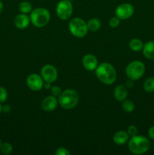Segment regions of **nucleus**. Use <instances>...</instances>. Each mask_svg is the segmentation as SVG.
<instances>
[{
	"instance_id": "obj_1",
	"label": "nucleus",
	"mask_w": 154,
	"mask_h": 155,
	"mask_svg": "<svg viewBox=\"0 0 154 155\" xmlns=\"http://www.w3.org/2000/svg\"><path fill=\"white\" fill-rule=\"evenodd\" d=\"M96 75L98 80L106 85H111L116 81V72L115 68L109 63H101L96 68Z\"/></svg>"
},
{
	"instance_id": "obj_2",
	"label": "nucleus",
	"mask_w": 154,
	"mask_h": 155,
	"mask_svg": "<svg viewBox=\"0 0 154 155\" xmlns=\"http://www.w3.org/2000/svg\"><path fill=\"white\" fill-rule=\"evenodd\" d=\"M150 147V142L143 136H134L129 141L128 148L134 154H142L146 153Z\"/></svg>"
},
{
	"instance_id": "obj_3",
	"label": "nucleus",
	"mask_w": 154,
	"mask_h": 155,
	"mask_svg": "<svg viewBox=\"0 0 154 155\" xmlns=\"http://www.w3.org/2000/svg\"><path fill=\"white\" fill-rule=\"evenodd\" d=\"M59 104L64 109H72L79 102V95L73 89H66L59 96Z\"/></svg>"
},
{
	"instance_id": "obj_4",
	"label": "nucleus",
	"mask_w": 154,
	"mask_h": 155,
	"mask_svg": "<svg viewBox=\"0 0 154 155\" xmlns=\"http://www.w3.org/2000/svg\"><path fill=\"white\" fill-rule=\"evenodd\" d=\"M30 21L36 27H43L50 21V13L44 8H38L30 14Z\"/></svg>"
},
{
	"instance_id": "obj_5",
	"label": "nucleus",
	"mask_w": 154,
	"mask_h": 155,
	"mask_svg": "<svg viewBox=\"0 0 154 155\" xmlns=\"http://www.w3.org/2000/svg\"><path fill=\"white\" fill-rule=\"evenodd\" d=\"M69 30L71 34L78 38L84 37L88 33L87 24L82 19L79 18H74L69 24Z\"/></svg>"
},
{
	"instance_id": "obj_6",
	"label": "nucleus",
	"mask_w": 154,
	"mask_h": 155,
	"mask_svg": "<svg viewBox=\"0 0 154 155\" xmlns=\"http://www.w3.org/2000/svg\"><path fill=\"white\" fill-rule=\"evenodd\" d=\"M127 77L132 80H139L145 73V66L140 61H134L127 66L125 70Z\"/></svg>"
},
{
	"instance_id": "obj_7",
	"label": "nucleus",
	"mask_w": 154,
	"mask_h": 155,
	"mask_svg": "<svg viewBox=\"0 0 154 155\" xmlns=\"http://www.w3.org/2000/svg\"><path fill=\"white\" fill-rule=\"evenodd\" d=\"M57 15L60 19L67 20L72 13V5L69 0H61L59 2L56 8Z\"/></svg>"
},
{
	"instance_id": "obj_8",
	"label": "nucleus",
	"mask_w": 154,
	"mask_h": 155,
	"mask_svg": "<svg viewBox=\"0 0 154 155\" xmlns=\"http://www.w3.org/2000/svg\"><path fill=\"white\" fill-rule=\"evenodd\" d=\"M134 12V7L129 3H123L118 6L116 9V15L121 20L131 18Z\"/></svg>"
},
{
	"instance_id": "obj_9",
	"label": "nucleus",
	"mask_w": 154,
	"mask_h": 155,
	"mask_svg": "<svg viewBox=\"0 0 154 155\" xmlns=\"http://www.w3.org/2000/svg\"><path fill=\"white\" fill-rule=\"evenodd\" d=\"M41 76L45 82L47 83H53L57 78V71L52 65H45L41 71Z\"/></svg>"
},
{
	"instance_id": "obj_10",
	"label": "nucleus",
	"mask_w": 154,
	"mask_h": 155,
	"mask_svg": "<svg viewBox=\"0 0 154 155\" xmlns=\"http://www.w3.org/2000/svg\"><path fill=\"white\" fill-rule=\"evenodd\" d=\"M27 85L31 90L39 91L44 86L43 79L38 74H30L27 79Z\"/></svg>"
},
{
	"instance_id": "obj_11",
	"label": "nucleus",
	"mask_w": 154,
	"mask_h": 155,
	"mask_svg": "<svg viewBox=\"0 0 154 155\" xmlns=\"http://www.w3.org/2000/svg\"><path fill=\"white\" fill-rule=\"evenodd\" d=\"M82 64L88 71H94L98 67V59L93 54H86L82 59Z\"/></svg>"
},
{
	"instance_id": "obj_12",
	"label": "nucleus",
	"mask_w": 154,
	"mask_h": 155,
	"mask_svg": "<svg viewBox=\"0 0 154 155\" xmlns=\"http://www.w3.org/2000/svg\"><path fill=\"white\" fill-rule=\"evenodd\" d=\"M57 106V100L53 95L46 97L42 102V107L45 111L54 110Z\"/></svg>"
},
{
	"instance_id": "obj_13",
	"label": "nucleus",
	"mask_w": 154,
	"mask_h": 155,
	"mask_svg": "<svg viewBox=\"0 0 154 155\" xmlns=\"http://www.w3.org/2000/svg\"><path fill=\"white\" fill-rule=\"evenodd\" d=\"M30 19L26 14H21L14 18V25L18 29H25L28 27Z\"/></svg>"
},
{
	"instance_id": "obj_14",
	"label": "nucleus",
	"mask_w": 154,
	"mask_h": 155,
	"mask_svg": "<svg viewBox=\"0 0 154 155\" xmlns=\"http://www.w3.org/2000/svg\"><path fill=\"white\" fill-rule=\"evenodd\" d=\"M113 95H114L115 98H116L118 101H123L124 100L127 98V95H128L127 87H125L123 85L117 86L115 88L114 92H113Z\"/></svg>"
},
{
	"instance_id": "obj_15",
	"label": "nucleus",
	"mask_w": 154,
	"mask_h": 155,
	"mask_svg": "<svg viewBox=\"0 0 154 155\" xmlns=\"http://www.w3.org/2000/svg\"><path fill=\"white\" fill-rule=\"evenodd\" d=\"M143 54L147 59L154 60V41H149L143 45Z\"/></svg>"
},
{
	"instance_id": "obj_16",
	"label": "nucleus",
	"mask_w": 154,
	"mask_h": 155,
	"mask_svg": "<svg viewBox=\"0 0 154 155\" xmlns=\"http://www.w3.org/2000/svg\"><path fill=\"white\" fill-rule=\"evenodd\" d=\"M128 138H129L128 133L122 130V131H118L117 133H115L113 136V141L116 145H122L126 143L127 141L128 140Z\"/></svg>"
},
{
	"instance_id": "obj_17",
	"label": "nucleus",
	"mask_w": 154,
	"mask_h": 155,
	"mask_svg": "<svg viewBox=\"0 0 154 155\" xmlns=\"http://www.w3.org/2000/svg\"><path fill=\"white\" fill-rule=\"evenodd\" d=\"M129 47L132 51H139L143 49V44L140 39L134 38V39H132L130 41Z\"/></svg>"
},
{
	"instance_id": "obj_18",
	"label": "nucleus",
	"mask_w": 154,
	"mask_h": 155,
	"mask_svg": "<svg viewBox=\"0 0 154 155\" xmlns=\"http://www.w3.org/2000/svg\"><path fill=\"white\" fill-rule=\"evenodd\" d=\"M87 26L88 29L89 30H91V31H97L101 27V21L98 18H91L87 23Z\"/></svg>"
},
{
	"instance_id": "obj_19",
	"label": "nucleus",
	"mask_w": 154,
	"mask_h": 155,
	"mask_svg": "<svg viewBox=\"0 0 154 155\" xmlns=\"http://www.w3.org/2000/svg\"><path fill=\"white\" fill-rule=\"evenodd\" d=\"M143 89L146 92H152L154 91V77H148L143 83Z\"/></svg>"
},
{
	"instance_id": "obj_20",
	"label": "nucleus",
	"mask_w": 154,
	"mask_h": 155,
	"mask_svg": "<svg viewBox=\"0 0 154 155\" xmlns=\"http://www.w3.org/2000/svg\"><path fill=\"white\" fill-rule=\"evenodd\" d=\"M134 107H135V106H134V102L132 101H131V100L125 99L123 101V103H122V109L125 111L128 112V113L132 112L134 110Z\"/></svg>"
},
{
	"instance_id": "obj_21",
	"label": "nucleus",
	"mask_w": 154,
	"mask_h": 155,
	"mask_svg": "<svg viewBox=\"0 0 154 155\" xmlns=\"http://www.w3.org/2000/svg\"><path fill=\"white\" fill-rule=\"evenodd\" d=\"M19 10L21 13L27 14L32 11V5L29 2H22L19 5Z\"/></svg>"
},
{
	"instance_id": "obj_22",
	"label": "nucleus",
	"mask_w": 154,
	"mask_h": 155,
	"mask_svg": "<svg viewBox=\"0 0 154 155\" xmlns=\"http://www.w3.org/2000/svg\"><path fill=\"white\" fill-rule=\"evenodd\" d=\"M12 146L11 144L8 143V142H4V143H1L0 145V151L3 154H9L12 152Z\"/></svg>"
},
{
	"instance_id": "obj_23",
	"label": "nucleus",
	"mask_w": 154,
	"mask_h": 155,
	"mask_svg": "<svg viewBox=\"0 0 154 155\" xmlns=\"http://www.w3.org/2000/svg\"><path fill=\"white\" fill-rule=\"evenodd\" d=\"M8 98V92L5 88L0 86V102H5Z\"/></svg>"
},
{
	"instance_id": "obj_24",
	"label": "nucleus",
	"mask_w": 154,
	"mask_h": 155,
	"mask_svg": "<svg viewBox=\"0 0 154 155\" xmlns=\"http://www.w3.org/2000/svg\"><path fill=\"white\" fill-rule=\"evenodd\" d=\"M51 93L53 96L54 97H59L60 95V94L62 93L61 89L58 86H52L51 87Z\"/></svg>"
},
{
	"instance_id": "obj_25",
	"label": "nucleus",
	"mask_w": 154,
	"mask_h": 155,
	"mask_svg": "<svg viewBox=\"0 0 154 155\" xmlns=\"http://www.w3.org/2000/svg\"><path fill=\"white\" fill-rule=\"evenodd\" d=\"M119 18H117V17H113L109 21V24H110V26L113 28H116L119 25Z\"/></svg>"
},
{
	"instance_id": "obj_26",
	"label": "nucleus",
	"mask_w": 154,
	"mask_h": 155,
	"mask_svg": "<svg viewBox=\"0 0 154 155\" xmlns=\"http://www.w3.org/2000/svg\"><path fill=\"white\" fill-rule=\"evenodd\" d=\"M128 133L130 136L133 137V136H136L137 134V128L134 125H131L128 127Z\"/></svg>"
},
{
	"instance_id": "obj_27",
	"label": "nucleus",
	"mask_w": 154,
	"mask_h": 155,
	"mask_svg": "<svg viewBox=\"0 0 154 155\" xmlns=\"http://www.w3.org/2000/svg\"><path fill=\"white\" fill-rule=\"evenodd\" d=\"M56 155H69V152L65 148H58L55 151Z\"/></svg>"
},
{
	"instance_id": "obj_28",
	"label": "nucleus",
	"mask_w": 154,
	"mask_h": 155,
	"mask_svg": "<svg viewBox=\"0 0 154 155\" xmlns=\"http://www.w3.org/2000/svg\"><path fill=\"white\" fill-rule=\"evenodd\" d=\"M148 136L151 139L154 140V126L151 127L148 130Z\"/></svg>"
},
{
	"instance_id": "obj_29",
	"label": "nucleus",
	"mask_w": 154,
	"mask_h": 155,
	"mask_svg": "<svg viewBox=\"0 0 154 155\" xmlns=\"http://www.w3.org/2000/svg\"><path fill=\"white\" fill-rule=\"evenodd\" d=\"M133 81H134V80H131V79H129V80H128V81L126 82V87L127 88L132 87V86H134V83H133Z\"/></svg>"
},
{
	"instance_id": "obj_30",
	"label": "nucleus",
	"mask_w": 154,
	"mask_h": 155,
	"mask_svg": "<svg viewBox=\"0 0 154 155\" xmlns=\"http://www.w3.org/2000/svg\"><path fill=\"white\" fill-rule=\"evenodd\" d=\"M2 110L5 112V113H9L11 111V107L9 105H5L4 107H2Z\"/></svg>"
},
{
	"instance_id": "obj_31",
	"label": "nucleus",
	"mask_w": 154,
	"mask_h": 155,
	"mask_svg": "<svg viewBox=\"0 0 154 155\" xmlns=\"http://www.w3.org/2000/svg\"><path fill=\"white\" fill-rule=\"evenodd\" d=\"M44 87L45 88V89H51V83H47V82H45V83L44 84Z\"/></svg>"
},
{
	"instance_id": "obj_32",
	"label": "nucleus",
	"mask_w": 154,
	"mask_h": 155,
	"mask_svg": "<svg viewBox=\"0 0 154 155\" xmlns=\"http://www.w3.org/2000/svg\"><path fill=\"white\" fill-rule=\"evenodd\" d=\"M2 10H3V5H2V2L0 1V15H1L2 12Z\"/></svg>"
},
{
	"instance_id": "obj_33",
	"label": "nucleus",
	"mask_w": 154,
	"mask_h": 155,
	"mask_svg": "<svg viewBox=\"0 0 154 155\" xmlns=\"http://www.w3.org/2000/svg\"><path fill=\"white\" fill-rule=\"evenodd\" d=\"M2 110V105L0 104V114H1V111Z\"/></svg>"
},
{
	"instance_id": "obj_34",
	"label": "nucleus",
	"mask_w": 154,
	"mask_h": 155,
	"mask_svg": "<svg viewBox=\"0 0 154 155\" xmlns=\"http://www.w3.org/2000/svg\"><path fill=\"white\" fill-rule=\"evenodd\" d=\"M0 145H1V140H0Z\"/></svg>"
},
{
	"instance_id": "obj_35",
	"label": "nucleus",
	"mask_w": 154,
	"mask_h": 155,
	"mask_svg": "<svg viewBox=\"0 0 154 155\" xmlns=\"http://www.w3.org/2000/svg\"><path fill=\"white\" fill-rule=\"evenodd\" d=\"M69 1H70V2H71V1H72V0H69Z\"/></svg>"
}]
</instances>
